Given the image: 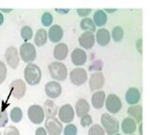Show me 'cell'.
I'll return each instance as SVG.
<instances>
[{
	"label": "cell",
	"mask_w": 150,
	"mask_h": 135,
	"mask_svg": "<svg viewBox=\"0 0 150 135\" xmlns=\"http://www.w3.org/2000/svg\"><path fill=\"white\" fill-rule=\"evenodd\" d=\"M3 135H20V131L17 127H13V125H9L8 127L5 128Z\"/></svg>",
	"instance_id": "8d00e7d4"
},
{
	"label": "cell",
	"mask_w": 150,
	"mask_h": 135,
	"mask_svg": "<svg viewBox=\"0 0 150 135\" xmlns=\"http://www.w3.org/2000/svg\"><path fill=\"white\" fill-rule=\"evenodd\" d=\"M24 78L27 84L31 86L39 84L42 78V72L41 69L35 64H28L24 69Z\"/></svg>",
	"instance_id": "6da1fadb"
},
{
	"label": "cell",
	"mask_w": 150,
	"mask_h": 135,
	"mask_svg": "<svg viewBox=\"0 0 150 135\" xmlns=\"http://www.w3.org/2000/svg\"><path fill=\"white\" fill-rule=\"evenodd\" d=\"M27 115H28L29 120L35 124H41L45 119V112H44L43 107H41L40 105H37V104L31 105L30 107L28 108Z\"/></svg>",
	"instance_id": "8992f818"
},
{
	"label": "cell",
	"mask_w": 150,
	"mask_h": 135,
	"mask_svg": "<svg viewBox=\"0 0 150 135\" xmlns=\"http://www.w3.org/2000/svg\"><path fill=\"white\" fill-rule=\"evenodd\" d=\"M3 22H4V17H3V15L0 13V25H2Z\"/></svg>",
	"instance_id": "60d3db41"
},
{
	"label": "cell",
	"mask_w": 150,
	"mask_h": 135,
	"mask_svg": "<svg viewBox=\"0 0 150 135\" xmlns=\"http://www.w3.org/2000/svg\"><path fill=\"white\" fill-rule=\"evenodd\" d=\"M114 135H121V134H119V133H115V134H114Z\"/></svg>",
	"instance_id": "f6af8a7d"
},
{
	"label": "cell",
	"mask_w": 150,
	"mask_h": 135,
	"mask_svg": "<svg viewBox=\"0 0 150 135\" xmlns=\"http://www.w3.org/2000/svg\"><path fill=\"white\" fill-rule=\"evenodd\" d=\"M90 106H89L88 102L83 98H81L76 101V113L78 115V117L81 118L84 115H86L89 112Z\"/></svg>",
	"instance_id": "cb8c5ba5"
},
{
	"label": "cell",
	"mask_w": 150,
	"mask_h": 135,
	"mask_svg": "<svg viewBox=\"0 0 150 135\" xmlns=\"http://www.w3.org/2000/svg\"><path fill=\"white\" fill-rule=\"evenodd\" d=\"M127 113L132 119H135V122L142 123V105H132L127 110Z\"/></svg>",
	"instance_id": "603a6c76"
},
{
	"label": "cell",
	"mask_w": 150,
	"mask_h": 135,
	"mask_svg": "<svg viewBox=\"0 0 150 135\" xmlns=\"http://www.w3.org/2000/svg\"><path fill=\"white\" fill-rule=\"evenodd\" d=\"M50 76L57 81H63L67 78V67L61 62H53L49 66Z\"/></svg>",
	"instance_id": "3957f363"
},
{
	"label": "cell",
	"mask_w": 150,
	"mask_h": 135,
	"mask_svg": "<svg viewBox=\"0 0 150 135\" xmlns=\"http://www.w3.org/2000/svg\"><path fill=\"white\" fill-rule=\"evenodd\" d=\"M88 135H105V129L100 124H93L89 128Z\"/></svg>",
	"instance_id": "4dcf8cb0"
},
{
	"label": "cell",
	"mask_w": 150,
	"mask_h": 135,
	"mask_svg": "<svg viewBox=\"0 0 150 135\" xmlns=\"http://www.w3.org/2000/svg\"><path fill=\"white\" fill-rule=\"evenodd\" d=\"M45 92H46V95L49 96V98H56L61 95V92H62L61 85H60L58 82H55V81L47 82L46 86H45Z\"/></svg>",
	"instance_id": "4fadbf2b"
},
{
	"label": "cell",
	"mask_w": 150,
	"mask_h": 135,
	"mask_svg": "<svg viewBox=\"0 0 150 135\" xmlns=\"http://www.w3.org/2000/svg\"><path fill=\"white\" fill-rule=\"evenodd\" d=\"M10 118L14 123H20L22 120V111L20 107H14L11 110Z\"/></svg>",
	"instance_id": "83f0119b"
},
{
	"label": "cell",
	"mask_w": 150,
	"mask_h": 135,
	"mask_svg": "<svg viewBox=\"0 0 150 135\" xmlns=\"http://www.w3.org/2000/svg\"><path fill=\"white\" fill-rule=\"evenodd\" d=\"M45 127L47 130L49 135H60L63 129L62 123L59 120H57L55 117L47 118Z\"/></svg>",
	"instance_id": "52a82bcc"
},
{
	"label": "cell",
	"mask_w": 150,
	"mask_h": 135,
	"mask_svg": "<svg viewBox=\"0 0 150 135\" xmlns=\"http://www.w3.org/2000/svg\"><path fill=\"white\" fill-rule=\"evenodd\" d=\"M26 93V85L23 80L16 79L10 84V95L15 98L21 99Z\"/></svg>",
	"instance_id": "5b68a950"
},
{
	"label": "cell",
	"mask_w": 150,
	"mask_h": 135,
	"mask_svg": "<svg viewBox=\"0 0 150 135\" xmlns=\"http://www.w3.org/2000/svg\"><path fill=\"white\" fill-rule=\"evenodd\" d=\"M76 13H78L79 17H86L91 13V9H78Z\"/></svg>",
	"instance_id": "74e56055"
},
{
	"label": "cell",
	"mask_w": 150,
	"mask_h": 135,
	"mask_svg": "<svg viewBox=\"0 0 150 135\" xmlns=\"http://www.w3.org/2000/svg\"><path fill=\"white\" fill-rule=\"evenodd\" d=\"M96 41L99 46H105L108 44V43L110 41V34L108 30L105 28L99 29L96 33Z\"/></svg>",
	"instance_id": "ac0fdd59"
},
{
	"label": "cell",
	"mask_w": 150,
	"mask_h": 135,
	"mask_svg": "<svg viewBox=\"0 0 150 135\" xmlns=\"http://www.w3.org/2000/svg\"><path fill=\"white\" fill-rule=\"evenodd\" d=\"M92 20H93L95 26L97 25L99 27H102L107 23L108 17H107L106 13H105L103 10H97V11L94 13L93 19H92Z\"/></svg>",
	"instance_id": "d4e9b609"
},
{
	"label": "cell",
	"mask_w": 150,
	"mask_h": 135,
	"mask_svg": "<svg viewBox=\"0 0 150 135\" xmlns=\"http://www.w3.org/2000/svg\"></svg>",
	"instance_id": "7dc6e473"
},
{
	"label": "cell",
	"mask_w": 150,
	"mask_h": 135,
	"mask_svg": "<svg viewBox=\"0 0 150 135\" xmlns=\"http://www.w3.org/2000/svg\"><path fill=\"white\" fill-rule=\"evenodd\" d=\"M49 39L52 43H59L63 38V29L60 25H53L49 30Z\"/></svg>",
	"instance_id": "2e32d148"
},
{
	"label": "cell",
	"mask_w": 150,
	"mask_h": 135,
	"mask_svg": "<svg viewBox=\"0 0 150 135\" xmlns=\"http://www.w3.org/2000/svg\"><path fill=\"white\" fill-rule=\"evenodd\" d=\"M44 112L46 114L47 118H50V117H55L56 114L58 113V106H57L54 101L52 99H47L45 101L44 104Z\"/></svg>",
	"instance_id": "ffe728a7"
},
{
	"label": "cell",
	"mask_w": 150,
	"mask_h": 135,
	"mask_svg": "<svg viewBox=\"0 0 150 135\" xmlns=\"http://www.w3.org/2000/svg\"><path fill=\"white\" fill-rule=\"evenodd\" d=\"M71 58L72 63L75 66H83L86 63V60H87L86 52L81 48H75L71 54Z\"/></svg>",
	"instance_id": "9a60e30c"
},
{
	"label": "cell",
	"mask_w": 150,
	"mask_h": 135,
	"mask_svg": "<svg viewBox=\"0 0 150 135\" xmlns=\"http://www.w3.org/2000/svg\"><path fill=\"white\" fill-rule=\"evenodd\" d=\"M105 101H106V94L104 91H98L94 93L91 98V102L94 108L101 109L105 105Z\"/></svg>",
	"instance_id": "d6986e66"
},
{
	"label": "cell",
	"mask_w": 150,
	"mask_h": 135,
	"mask_svg": "<svg viewBox=\"0 0 150 135\" xmlns=\"http://www.w3.org/2000/svg\"><path fill=\"white\" fill-rule=\"evenodd\" d=\"M52 21H53L52 15L49 12L44 13L42 18H41V22H42V24L44 26H50V25H52Z\"/></svg>",
	"instance_id": "1f68e13d"
},
{
	"label": "cell",
	"mask_w": 150,
	"mask_h": 135,
	"mask_svg": "<svg viewBox=\"0 0 150 135\" xmlns=\"http://www.w3.org/2000/svg\"><path fill=\"white\" fill-rule=\"evenodd\" d=\"M6 76H7V68L2 61H0V84L5 81Z\"/></svg>",
	"instance_id": "836d02e7"
},
{
	"label": "cell",
	"mask_w": 150,
	"mask_h": 135,
	"mask_svg": "<svg viewBox=\"0 0 150 135\" xmlns=\"http://www.w3.org/2000/svg\"><path fill=\"white\" fill-rule=\"evenodd\" d=\"M121 129L125 134H133L137 129V124L132 118H125L121 124Z\"/></svg>",
	"instance_id": "7402d4cb"
},
{
	"label": "cell",
	"mask_w": 150,
	"mask_h": 135,
	"mask_svg": "<svg viewBox=\"0 0 150 135\" xmlns=\"http://www.w3.org/2000/svg\"><path fill=\"white\" fill-rule=\"evenodd\" d=\"M58 118L59 120L65 124H69L74 120L75 111L71 104H64L58 109Z\"/></svg>",
	"instance_id": "30bf717a"
},
{
	"label": "cell",
	"mask_w": 150,
	"mask_h": 135,
	"mask_svg": "<svg viewBox=\"0 0 150 135\" xmlns=\"http://www.w3.org/2000/svg\"><path fill=\"white\" fill-rule=\"evenodd\" d=\"M79 43L81 47L85 49H90L95 44V37L92 32H84L79 38Z\"/></svg>",
	"instance_id": "5bb4252c"
},
{
	"label": "cell",
	"mask_w": 150,
	"mask_h": 135,
	"mask_svg": "<svg viewBox=\"0 0 150 135\" xmlns=\"http://www.w3.org/2000/svg\"><path fill=\"white\" fill-rule=\"evenodd\" d=\"M70 80L74 85L81 86L87 80V72L82 68H76L70 73Z\"/></svg>",
	"instance_id": "9c48e42d"
},
{
	"label": "cell",
	"mask_w": 150,
	"mask_h": 135,
	"mask_svg": "<svg viewBox=\"0 0 150 135\" xmlns=\"http://www.w3.org/2000/svg\"><path fill=\"white\" fill-rule=\"evenodd\" d=\"M106 11L108 12V13H113V12H115L116 10H115V9H112V10H111V9H110H110H106Z\"/></svg>",
	"instance_id": "ee69618b"
},
{
	"label": "cell",
	"mask_w": 150,
	"mask_h": 135,
	"mask_svg": "<svg viewBox=\"0 0 150 135\" xmlns=\"http://www.w3.org/2000/svg\"><path fill=\"white\" fill-rule=\"evenodd\" d=\"M101 123L105 129V132L108 135H114L119 131V123L116 119L111 117L110 114L105 113L101 117Z\"/></svg>",
	"instance_id": "7a4b0ae2"
},
{
	"label": "cell",
	"mask_w": 150,
	"mask_h": 135,
	"mask_svg": "<svg viewBox=\"0 0 150 135\" xmlns=\"http://www.w3.org/2000/svg\"><path fill=\"white\" fill-rule=\"evenodd\" d=\"M55 11L57 13H59V14H67L70 10L69 9H64V10H62V9H55Z\"/></svg>",
	"instance_id": "ab89813d"
},
{
	"label": "cell",
	"mask_w": 150,
	"mask_h": 135,
	"mask_svg": "<svg viewBox=\"0 0 150 135\" xmlns=\"http://www.w3.org/2000/svg\"><path fill=\"white\" fill-rule=\"evenodd\" d=\"M139 133L140 135H142V123H140V125H139Z\"/></svg>",
	"instance_id": "7bdbcfd3"
},
{
	"label": "cell",
	"mask_w": 150,
	"mask_h": 135,
	"mask_svg": "<svg viewBox=\"0 0 150 135\" xmlns=\"http://www.w3.org/2000/svg\"><path fill=\"white\" fill-rule=\"evenodd\" d=\"M35 135H47V134L44 127H38L36 129V132H35Z\"/></svg>",
	"instance_id": "f35d334b"
},
{
	"label": "cell",
	"mask_w": 150,
	"mask_h": 135,
	"mask_svg": "<svg viewBox=\"0 0 150 135\" xmlns=\"http://www.w3.org/2000/svg\"><path fill=\"white\" fill-rule=\"evenodd\" d=\"M69 52V48L67 46V44L60 43L58 44H56L55 47L53 49V56L56 60L58 61H63L67 58Z\"/></svg>",
	"instance_id": "e0dca14e"
},
{
	"label": "cell",
	"mask_w": 150,
	"mask_h": 135,
	"mask_svg": "<svg viewBox=\"0 0 150 135\" xmlns=\"http://www.w3.org/2000/svg\"><path fill=\"white\" fill-rule=\"evenodd\" d=\"M1 11L2 12H5V13H10V12H12L13 11V10L12 9H1Z\"/></svg>",
	"instance_id": "b9f144b4"
},
{
	"label": "cell",
	"mask_w": 150,
	"mask_h": 135,
	"mask_svg": "<svg viewBox=\"0 0 150 135\" xmlns=\"http://www.w3.org/2000/svg\"><path fill=\"white\" fill-rule=\"evenodd\" d=\"M125 98L128 104H137L140 101V93L137 88H130L126 92Z\"/></svg>",
	"instance_id": "44dd1931"
},
{
	"label": "cell",
	"mask_w": 150,
	"mask_h": 135,
	"mask_svg": "<svg viewBox=\"0 0 150 135\" xmlns=\"http://www.w3.org/2000/svg\"><path fill=\"white\" fill-rule=\"evenodd\" d=\"M47 41V33L45 29H38L36 34H35V38H34V41L35 44L37 46H43L46 44Z\"/></svg>",
	"instance_id": "484cf974"
},
{
	"label": "cell",
	"mask_w": 150,
	"mask_h": 135,
	"mask_svg": "<svg viewBox=\"0 0 150 135\" xmlns=\"http://www.w3.org/2000/svg\"><path fill=\"white\" fill-rule=\"evenodd\" d=\"M81 28L86 32H92V33L96 30V26H95L93 20L89 18H85L81 21Z\"/></svg>",
	"instance_id": "4316f807"
},
{
	"label": "cell",
	"mask_w": 150,
	"mask_h": 135,
	"mask_svg": "<svg viewBox=\"0 0 150 135\" xmlns=\"http://www.w3.org/2000/svg\"><path fill=\"white\" fill-rule=\"evenodd\" d=\"M8 123V113L0 109V127H4Z\"/></svg>",
	"instance_id": "e575fe53"
},
{
	"label": "cell",
	"mask_w": 150,
	"mask_h": 135,
	"mask_svg": "<svg viewBox=\"0 0 150 135\" xmlns=\"http://www.w3.org/2000/svg\"><path fill=\"white\" fill-rule=\"evenodd\" d=\"M105 85V76L102 72H94L90 76L89 80V87L92 92L97 91L103 88Z\"/></svg>",
	"instance_id": "7c38bea8"
},
{
	"label": "cell",
	"mask_w": 150,
	"mask_h": 135,
	"mask_svg": "<svg viewBox=\"0 0 150 135\" xmlns=\"http://www.w3.org/2000/svg\"><path fill=\"white\" fill-rule=\"evenodd\" d=\"M20 54L22 61L27 64L32 63L36 59V49L30 43H24L20 48Z\"/></svg>",
	"instance_id": "277c9868"
},
{
	"label": "cell",
	"mask_w": 150,
	"mask_h": 135,
	"mask_svg": "<svg viewBox=\"0 0 150 135\" xmlns=\"http://www.w3.org/2000/svg\"><path fill=\"white\" fill-rule=\"evenodd\" d=\"M105 105H106L107 110L111 114L118 113L122 108V102L120 98L114 94H110L108 96L107 99L105 101Z\"/></svg>",
	"instance_id": "ba28073f"
},
{
	"label": "cell",
	"mask_w": 150,
	"mask_h": 135,
	"mask_svg": "<svg viewBox=\"0 0 150 135\" xmlns=\"http://www.w3.org/2000/svg\"><path fill=\"white\" fill-rule=\"evenodd\" d=\"M78 133V129L73 124H67L64 128V135H76Z\"/></svg>",
	"instance_id": "d6a6232c"
},
{
	"label": "cell",
	"mask_w": 150,
	"mask_h": 135,
	"mask_svg": "<svg viewBox=\"0 0 150 135\" xmlns=\"http://www.w3.org/2000/svg\"><path fill=\"white\" fill-rule=\"evenodd\" d=\"M5 60L9 67L12 69H17L20 64V57L17 48L14 46L8 47L5 51Z\"/></svg>",
	"instance_id": "8fae6325"
},
{
	"label": "cell",
	"mask_w": 150,
	"mask_h": 135,
	"mask_svg": "<svg viewBox=\"0 0 150 135\" xmlns=\"http://www.w3.org/2000/svg\"><path fill=\"white\" fill-rule=\"evenodd\" d=\"M21 38L23 39L24 41H28L32 39L33 36V30L32 28L29 26H23L21 30Z\"/></svg>",
	"instance_id": "f1b7e54d"
},
{
	"label": "cell",
	"mask_w": 150,
	"mask_h": 135,
	"mask_svg": "<svg viewBox=\"0 0 150 135\" xmlns=\"http://www.w3.org/2000/svg\"><path fill=\"white\" fill-rule=\"evenodd\" d=\"M123 35H124V32H123V29L122 27L120 26H116L112 29V32H111V37H112L113 41L118 43L121 40L123 39Z\"/></svg>",
	"instance_id": "f546056e"
},
{
	"label": "cell",
	"mask_w": 150,
	"mask_h": 135,
	"mask_svg": "<svg viewBox=\"0 0 150 135\" xmlns=\"http://www.w3.org/2000/svg\"><path fill=\"white\" fill-rule=\"evenodd\" d=\"M0 135H2V134H1V131H0Z\"/></svg>",
	"instance_id": "bcb514c9"
},
{
	"label": "cell",
	"mask_w": 150,
	"mask_h": 135,
	"mask_svg": "<svg viewBox=\"0 0 150 135\" xmlns=\"http://www.w3.org/2000/svg\"><path fill=\"white\" fill-rule=\"evenodd\" d=\"M91 124H92V117H91L90 115L86 114V115L83 116V117L81 118V127H87Z\"/></svg>",
	"instance_id": "d590c367"
}]
</instances>
